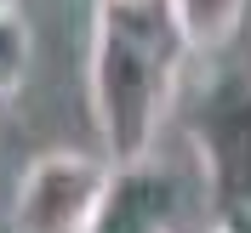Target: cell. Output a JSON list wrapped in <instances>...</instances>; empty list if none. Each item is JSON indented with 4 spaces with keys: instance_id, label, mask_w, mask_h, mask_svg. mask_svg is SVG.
Returning <instances> with one entry per match:
<instances>
[{
    "instance_id": "277c9868",
    "label": "cell",
    "mask_w": 251,
    "mask_h": 233,
    "mask_svg": "<svg viewBox=\"0 0 251 233\" xmlns=\"http://www.w3.org/2000/svg\"><path fill=\"white\" fill-rule=\"evenodd\" d=\"M86 233H177V182L149 159L109 165V182Z\"/></svg>"
},
{
    "instance_id": "8992f818",
    "label": "cell",
    "mask_w": 251,
    "mask_h": 233,
    "mask_svg": "<svg viewBox=\"0 0 251 233\" xmlns=\"http://www.w3.org/2000/svg\"><path fill=\"white\" fill-rule=\"evenodd\" d=\"M29 63H34L29 23H23L17 12H0V97H17V91H23Z\"/></svg>"
},
{
    "instance_id": "6da1fadb",
    "label": "cell",
    "mask_w": 251,
    "mask_h": 233,
    "mask_svg": "<svg viewBox=\"0 0 251 233\" xmlns=\"http://www.w3.org/2000/svg\"><path fill=\"white\" fill-rule=\"evenodd\" d=\"M183 40L160 0H103L92 23V125L109 165L154 154V137L183 74Z\"/></svg>"
},
{
    "instance_id": "7a4b0ae2",
    "label": "cell",
    "mask_w": 251,
    "mask_h": 233,
    "mask_svg": "<svg viewBox=\"0 0 251 233\" xmlns=\"http://www.w3.org/2000/svg\"><path fill=\"white\" fill-rule=\"evenodd\" d=\"M188 142L200 154V176L217 211L251 205V74L205 80L200 103L188 114Z\"/></svg>"
},
{
    "instance_id": "5b68a950",
    "label": "cell",
    "mask_w": 251,
    "mask_h": 233,
    "mask_svg": "<svg viewBox=\"0 0 251 233\" xmlns=\"http://www.w3.org/2000/svg\"><path fill=\"white\" fill-rule=\"evenodd\" d=\"M160 6H166L188 57H211V51H223L240 34L251 0H160Z\"/></svg>"
},
{
    "instance_id": "52a82bcc",
    "label": "cell",
    "mask_w": 251,
    "mask_h": 233,
    "mask_svg": "<svg viewBox=\"0 0 251 233\" xmlns=\"http://www.w3.org/2000/svg\"><path fill=\"white\" fill-rule=\"evenodd\" d=\"M0 12H17V0H0Z\"/></svg>"
},
{
    "instance_id": "3957f363",
    "label": "cell",
    "mask_w": 251,
    "mask_h": 233,
    "mask_svg": "<svg viewBox=\"0 0 251 233\" xmlns=\"http://www.w3.org/2000/svg\"><path fill=\"white\" fill-rule=\"evenodd\" d=\"M109 182V159H92L80 148H51L23 171L12 199L17 233H86L92 211Z\"/></svg>"
}]
</instances>
